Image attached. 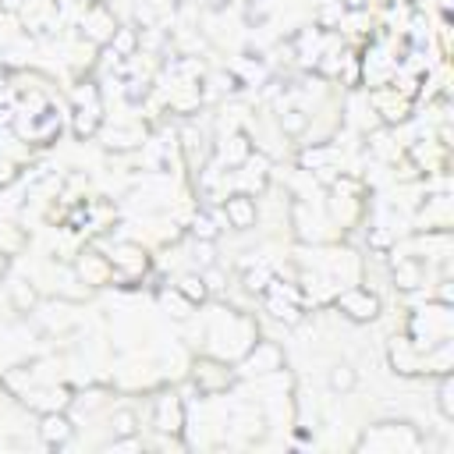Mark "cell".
Masks as SVG:
<instances>
[{"mask_svg":"<svg viewBox=\"0 0 454 454\" xmlns=\"http://www.w3.org/2000/svg\"><path fill=\"white\" fill-rule=\"evenodd\" d=\"M40 433H43V440L46 444H64L68 437H71V422L60 415V412H50V415H43V426H40Z\"/></svg>","mask_w":454,"mask_h":454,"instance_id":"1","label":"cell"},{"mask_svg":"<svg viewBox=\"0 0 454 454\" xmlns=\"http://www.w3.org/2000/svg\"><path fill=\"white\" fill-rule=\"evenodd\" d=\"M344 306L351 309V313H348L351 320H373V316H376V298L366 295V291H351V295L344 298Z\"/></svg>","mask_w":454,"mask_h":454,"instance_id":"2","label":"cell"},{"mask_svg":"<svg viewBox=\"0 0 454 454\" xmlns=\"http://www.w3.org/2000/svg\"><path fill=\"white\" fill-rule=\"evenodd\" d=\"M227 217L234 227H249L256 220V206L245 195H234V199H227Z\"/></svg>","mask_w":454,"mask_h":454,"instance_id":"3","label":"cell"},{"mask_svg":"<svg viewBox=\"0 0 454 454\" xmlns=\"http://www.w3.org/2000/svg\"><path fill=\"white\" fill-rule=\"evenodd\" d=\"M355 369L351 366H338V369H330V390H341V394H348V390L355 387Z\"/></svg>","mask_w":454,"mask_h":454,"instance_id":"4","label":"cell"},{"mask_svg":"<svg viewBox=\"0 0 454 454\" xmlns=\"http://www.w3.org/2000/svg\"><path fill=\"white\" fill-rule=\"evenodd\" d=\"M110 430H114V437H132L135 433V415L132 412H117L110 419Z\"/></svg>","mask_w":454,"mask_h":454,"instance_id":"5","label":"cell"},{"mask_svg":"<svg viewBox=\"0 0 454 454\" xmlns=\"http://www.w3.org/2000/svg\"><path fill=\"white\" fill-rule=\"evenodd\" d=\"M195 238H202V241H213L217 238V227H213V220H209L206 213H195Z\"/></svg>","mask_w":454,"mask_h":454,"instance_id":"6","label":"cell"},{"mask_svg":"<svg viewBox=\"0 0 454 454\" xmlns=\"http://www.w3.org/2000/svg\"><path fill=\"white\" fill-rule=\"evenodd\" d=\"M437 405H440V415H444V419H454V405H451V380L440 383V398H437Z\"/></svg>","mask_w":454,"mask_h":454,"instance_id":"7","label":"cell"},{"mask_svg":"<svg viewBox=\"0 0 454 454\" xmlns=\"http://www.w3.org/2000/svg\"><path fill=\"white\" fill-rule=\"evenodd\" d=\"M281 125H284L288 132H302V128H306V117H302L298 110H288V114L281 117Z\"/></svg>","mask_w":454,"mask_h":454,"instance_id":"8","label":"cell"},{"mask_svg":"<svg viewBox=\"0 0 454 454\" xmlns=\"http://www.w3.org/2000/svg\"><path fill=\"white\" fill-rule=\"evenodd\" d=\"M181 291H185L189 298H202V295H206L202 281H195V277H185V281H181Z\"/></svg>","mask_w":454,"mask_h":454,"instance_id":"9","label":"cell"}]
</instances>
